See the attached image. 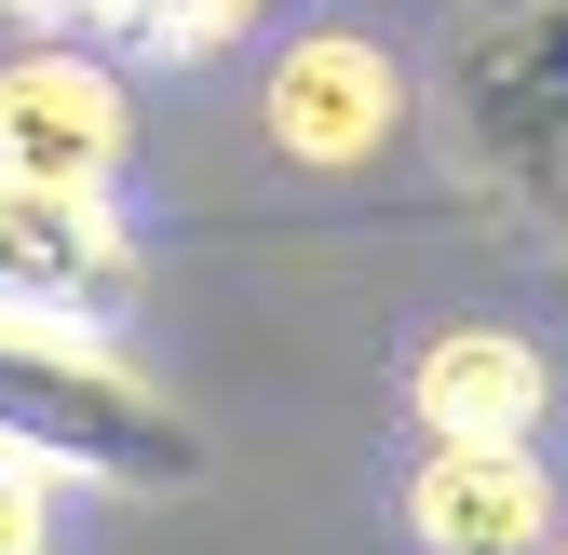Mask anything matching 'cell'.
I'll use <instances>...</instances> for the list:
<instances>
[{
  "instance_id": "6da1fadb",
  "label": "cell",
  "mask_w": 568,
  "mask_h": 555,
  "mask_svg": "<svg viewBox=\"0 0 568 555\" xmlns=\"http://www.w3.org/2000/svg\"><path fill=\"white\" fill-rule=\"evenodd\" d=\"M0 447L41 461L54 488H190L203 474V434L95 325H0Z\"/></svg>"
},
{
  "instance_id": "7a4b0ae2",
  "label": "cell",
  "mask_w": 568,
  "mask_h": 555,
  "mask_svg": "<svg viewBox=\"0 0 568 555\" xmlns=\"http://www.w3.org/2000/svg\"><path fill=\"white\" fill-rule=\"evenodd\" d=\"M447 122L474 176L568 244V0H474V28L447 41Z\"/></svg>"
},
{
  "instance_id": "3957f363",
  "label": "cell",
  "mask_w": 568,
  "mask_h": 555,
  "mask_svg": "<svg viewBox=\"0 0 568 555\" xmlns=\"http://www.w3.org/2000/svg\"><path fill=\"white\" fill-rule=\"evenodd\" d=\"M135 150L122 68L95 41H14L0 54V190H109Z\"/></svg>"
},
{
  "instance_id": "277c9868",
  "label": "cell",
  "mask_w": 568,
  "mask_h": 555,
  "mask_svg": "<svg viewBox=\"0 0 568 555\" xmlns=\"http://www.w3.org/2000/svg\"><path fill=\"white\" fill-rule=\"evenodd\" d=\"M135 231L109 190H0V325H122Z\"/></svg>"
},
{
  "instance_id": "5b68a950",
  "label": "cell",
  "mask_w": 568,
  "mask_h": 555,
  "mask_svg": "<svg viewBox=\"0 0 568 555\" xmlns=\"http://www.w3.org/2000/svg\"><path fill=\"white\" fill-rule=\"evenodd\" d=\"M257 122H271V150L298 176H352V163H379L406 135V68L366 28H298L271 54V82H257Z\"/></svg>"
},
{
  "instance_id": "8992f818",
  "label": "cell",
  "mask_w": 568,
  "mask_h": 555,
  "mask_svg": "<svg viewBox=\"0 0 568 555\" xmlns=\"http://www.w3.org/2000/svg\"><path fill=\"white\" fill-rule=\"evenodd\" d=\"M541 393H555V366H541V339H515V325H447V339L406 353V421L434 447H528L541 434Z\"/></svg>"
},
{
  "instance_id": "52a82bcc",
  "label": "cell",
  "mask_w": 568,
  "mask_h": 555,
  "mask_svg": "<svg viewBox=\"0 0 568 555\" xmlns=\"http://www.w3.org/2000/svg\"><path fill=\"white\" fill-rule=\"evenodd\" d=\"M406 542L419 555H555V488L528 447H434L406 474Z\"/></svg>"
},
{
  "instance_id": "ba28073f",
  "label": "cell",
  "mask_w": 568,
  "mask_h": 555,
  "mask_svg": "<svg viewBox=\"0 0 568 555\" xmlns=\"http://www.w3.org/2000/svg\"><path fill=\"white\" fill-rule=\"evenodd\" d=\"M109 28L135 41V54H231L244 28H257V0H109Z\"/></svg>"
},
{
  "instance_id": "9c48e42d",
  "label": "cell",
  "mask_w": 568,
  "mask_h": 555,
  "mask_svg": "<svg viewBox=\"0 0 568 555\" xmlns=\"http://www.w3.org/2000/svg\"><path fill=\"white\" fill-rule=\"evenodd\" d=\"M0 555H54V474L0 447Z\"/></svg>"
},
{
  "instance_id": "30bf717a",
  "label": "cell",
  "mask_w": 568,
  "mask_h": 555,
  "mask_svg": "<svg viewBox=\"0 0 568 555\" xmlns=\"http://www.w3.org/2000/svg\"><path fill=\"white\" fill-rule=\"evenodd\" d=\"M14 28H109V0H0Z\"/></svg>"
},
{
  "instance_id": "8fae6325",
  "label": "cell",
  "mask_w": 568,
  "mask_h": 555,
  "mask_svg": "<svg viewBox=\"0 0 568 555\" xmlns=\"http://www.w3.org/2000/svg\"><path fill=\"white\" fill-rule=\"evenodd\" d=\"M555 555H568V528H555Z\"/></svg>"
}]
</instances>
